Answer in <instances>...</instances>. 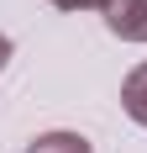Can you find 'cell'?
<instances>
[{
  "label": "cell",
  "mask_w": 147,
  "mask_h": 153,
  "mask_svg": "<svg viewBox=\"0 0 147 153\" xmlns=\"http://www.w3.org/2000/svg\"><path fill=\"white\" fill-rule=\"evenodd\" d=\"M26 153H95L89 148V137H79V132H42V137H32Z\"/></svg>",
  "instance_id": "3957f363"
},
{
  "label": "cell",
  "mask_w": 147,
  "mask_h": 153,
  "mask_svg": "<svg viewBox=\"0 0 147 153\" xmlns=\"http://www.w3.org/2000/svg\"><path fill=\"white\" fill-rule=\"evenodd\" d=\"M5 63H11V37L0 32V69H5Z\"/></svg>",
  "instance_id": "5b68a950"
},
{
  "label": "cell",
  "mask_w": 147,
  "mask_h": 153,
  "mask_svg": "<svg viewBox=\"0 0 147 153\" xmlns=\"http://www.w3.org/2000/svg\"><path fill=\"white\" fill-rule=\"evenodd\" d=\"M121 106H126V116H132L137 127H147V63H137L132 74H126V85H121Z\"/></svg>",
  "instance_id": "7a4b0ae2"
},
{
  "label": "cell",
  "mask_w": 147,
  "mask_h": 153,
  "mask_svg": "<svg viewBox=\"0 0 147 153\" xmlns=\"http://www.w3.org/2000/svg\"><path fill=\"white\" fill-rule=\"evenodd\" d=\"M47 5H58V11H105L110 0H47Z\"/></svg>",
  "instance_id": "277c9868"
},
{
  "label": "cell",
  "mask_w": 147,
  "mask_h": 153,
  "mask_svg": "<svg viewBox=\"0 0 147 153\" xmlns=\"http://www.w3.org/2000/svg\"><path fill=\"white\" fill-rule=\"evenodd\" d=\"M105 27L121 42H147V0H110L105 5Z\"/></svg>",
  "instance_id": "6da1fadb"
}]
</instances>
